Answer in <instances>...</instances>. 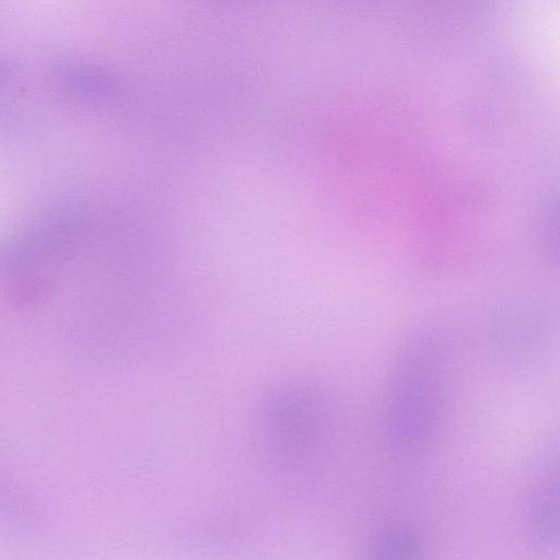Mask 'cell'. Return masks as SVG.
Segmentation results:
<instances>
[{
    "instance_id": "obj_3",
    "label": "cell",
    "mask_w": 560,
    "mask_h": 560,
    "mask_svg": "<svg viewBox=\"0 0 560 560\" xmlns=\"http://www.w3.org/2000/svg\"><path fill=\"white\" fill-rule=\"evenodd\" d=\"M526 523L538 542L558 541V466L552 459L544 462L534 476L527 495Z\"/></svg>"
},
{
    "instance_id": "obj_2",
    "label": "cell",
    "mask_w": 560,
    "mask_h": 560,
    "mask_svg": "<svg viewBox=\"0 0 560 560\" xmlns=\"http://www.w3.org/2000/svg\"><path fill=\"white\" fill-rule=\"evenodd\" d=\"M445 355L431 334L410 338L396 358L388 387L386 429L394 453L422 455L432 444L441 420Z\"/></svg>"
},
{
    "instance_id": "obj_1",
    "label": "cell",
    "mask_w": 560,
    "mask_h": 560,
    "mask_svg": "<svg viewBox=\"0 0 560 560\" xmlns=\"http://www.w3.org/2000/svg\"><path fill=\"white\" fill-rule=\"evenodd\" d=\"M256 446L276 474L299 478L320 459L331 430L330 400L307 378H284L259 396L253 417Z\"/></svg>"
},
{
    "instance_id": "obj_4",
    "label": "cell",
    "mask_w": 560,
    "mask_h": 560,
    "mask_svg": "<svg viewBox=\"0 0 560 560\" xmlns=\"http://www.w3.org/2000/svg\"><path fill=\"white\" fill-rule=\"evenodd\" d=\"M421 550L419 536L407 527L384 529L377 533L366 547L370 557L382 559H410L418 557Z\"/></svg>"
}]
</instances>
